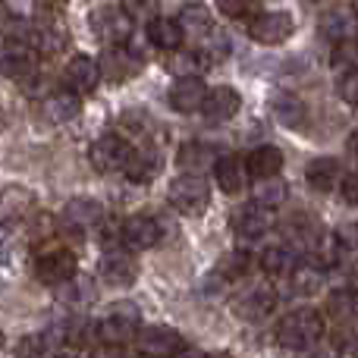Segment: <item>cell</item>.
Segmentation results:
<instances>
[{"label":"cell","instance_id":"cell-36","mask_svg":"<svg viewBox=\"0 0 358 358\" xmlns=\"http://www.w3.org/2000/svg\"><path fill=\"white\" fill-rule=\"evenodd\" d=\"M334 349H336V352H358V317H349V321H336Z\"/></svg>","mask_w":358,"mask_h":358},{"label":"cell","instance_id":"cell-12","mask_svg":"<svg viewBox=\"0 0 358 358\" xmlns=\"http://www.w3.org/2000/svg\"><path fill=\"white\" fill-rule=\"evenodd\" d=\"M296 31V19L283 10H271V13H258V16L248 22V35L258 44H283L286 38Z\"/></svg>","mask_w":358,"mask_h":358},{"label":"cell","instance_id":"cell-19","mask_svg":"<svg viewBox=\"0 0 358 358\" xmlns=\"http://www.w3.org/2000/svg\"><path fill=\"white\" fill-rule=\"evenodd\" d=\"M176 22H179V29H182V35H192V38L214 35V13H210V6L201 3V0L185 3L182 10H179Z\"/></svg>","mask_w":358,"mask_h":358},{"label":"cell","instance_id":"cell-6","mask_svg":"<svg viewBox=\"0 0 358 358\" xmlns=\"http://www.w3.org/2000/svg\"><path fill=\"white\" fill-rule=\"evenodd\" d=\"M136 349L145 358H173L179 349L185 346L182 334L173 327H161V324H148V327H138L132 336Z\"/></svg>","mask_w":358,"mask_h":358},{"label":"cell","instance_id":"cell-18","mask_svg":"<svg viewBox=\"0 0 358 358\" xmlns=\"http://www.w3.org/2000/svg\"><path fill=\"white\" fill-rule=\"evenodd\" d=\"M82 110V98L69 88H60V92H50L48 98L41 101V117L48 123H69L76 120Z\"/></svg>","mask_w":358,"mask_h":358},{"label":"cell","instance_id":"cell-31","mask_svg":"<svg viewBox=\"0 0 358 358\" xmlns=\"http://www.w3.org/2000/svg\"><path fill=\"white\" fill-rule=\"evenodd\" d=\"M324 311H327L334 321H349V317H358V289L343 286V289L330 292Z\"/></svg>","mask_w":358,"mask_h":358},{"label":"cell","instance_id":"cell-8","mask_svg":"<svg viewBox=\"0 0 358 358\" xmlns=\"http://www.w3.org/2000/svg\"><path fill=\"white\" fill-rule=\"evenodd\" d=\"M38 66V54L25 38H3L0 41V76L6 79H29Z\"/></svg>","mask_w":358,"mask_h":358},{"label":"cell","instance_id":"cell-51","mask_svg":"<svg viewBox=\"0 0 358 358\" xmlns=\"http://www.w3.org/2000/svg\"><path fill=\"white\" fill-rule=\"evenodd\" d=\"M349 6H352V13L358 16V0H349Z\"/></svg>","mask_w":358,"mask_h":358},{"label":"cell","instance_id":"cell-17","mask_svg":"<svg viewBox=\"0 0 358 358\" xmlns=\"http://www.w3.org/2000/svg\"><path fill=\"white\" fill-rule=\"evenodd\" d=\"M69 41V31L63 29V22H57L54 16L50 19H38L31 25V38L29 44L35 48V54H60Z\"/></svg>","mask_w":358,"mask_h":358},{"label":"cell","instance_id":"cell-30","mask_svg":"<svg viewBox=\"0 0 358 358\" xmlns=\"http://www.w3.org/2000/svg\"><path fill=\"white\" fill-rule=\"evenodd\" d=\"M176 54V50H173ZM208 57H204V50H185V54H176V57H170V63H167V69L176 76V79H192V76H198L201 79V73L208 69Z\"/></svg>","mask_w":358,"mask_h":358},{"label":"cell","instance_id":"cell-23","mask_svg":"<svg viewBox=\"0 0 358 358\" xmlns=\"http://www.w3.org/2000/svg\"><path fill=\"white\" fill-rule=\"evenodd\" d=\"M273 305H277V292L267 289V286H258V289L245 292L233 308H236V315L245 317V321H264V317L273 311Z\"/></svg>","mask_w":358,"mask_h":358},{"label":"cell","instance_id":"cell-54","mask_svg":"<svg viewBox=\"0 0 358 358\" xmlns=\"http://www.w3.org/2000/svg\"><path fill=\"white\" fill-rule=\"evenodd\" d=\"M355 358H358V352H355Z\"/></svg>","mask_w":358,"mask_h":358},{"label":"cell","instance_id":"cell-50","mask_svg":"<svg viewBox=\"0 0 358 358\" xmlns=\"http://www.w3.org/2000/svg\"><path fill=\"white\" fill-rule=\"evenodd\" d=\"M204 358H233L229 352H214V355H204Z\"/></svg>","mask_w":358,"mask_h":358},{"label":"cell","instance_id":"cell-33","mask_svg":"<svg viewBox=\"0 0 358 358\" xmlns=\"http://www.w3.org/2000/svg\"><path fill=\"white\" fill-rule=\"evenodd\" d=\"M248 271H252V255L248 252H229L217 264V277L223 280H242L248 277Z\"/></svg>","mask_w":358,"mask_h":358},{"label":"cell","instance_id":"cell-40","mask_svg":"<svg viewBox=\"0 0 358 358\" xmlns=\"http://www.w3.org/2000/svg\"><path fill=\"white\" fill-rule=\"evenodd\" d=\"M336 92H340V98L346 101V104L358 107V63L349 69H343L340 73V82H336Z\"/></svg>","mask_w":358,"mask_h":358},{"label":"cell","instance_id":"cell-25","mask_svg":"<svg viewBox=\"0 0 358 358\" xmlns=\"http://www.w3.org/2000/svg\"><path fill=\"white\" fill-rule=\"evenodd\" d=\"M176 164H179V170H185V173L201 176L204 170H210L217 164V151L210 148L208 142H185L176 155Z\"/></svg>","mask_w":358,"mask_h":358},{"label":"cell","instance_id":"cell-46","mask_svg":"<svg viewBox=\"0 0 358 358\" xmlns=\"http://www.w3.org/2000/svg\"><path fill=\"white\" fill-rule=\"evenodd\" d=\"M204 355H208V352H201V349H189V346H182L173 358H204Z\"/></svg>","mask_w":358,"mask_h":358},{"label":"cell","instance_id":"cell-37","mask_svg":"<svg viewBox=\"0 0 358 358\" xmlns=\"http://www.w3.org/2000/svg\"><path fill=\"white\" fill-rule=\"evenodd\" d=\"M54 349L50 343V334H31V336H22L16 346V358H44Z\"/></svg>","mask_w":358,"mask_h":358},{"label":"cell","instance_id":"cell-38","mask_svg":"<svg viewBox=\"0 0 358 358\" xmlns=\"http://www.w3.org/2000/svg\"><path fill=\"white\" fill-rule=\"evenodd\" d=\"M120 10L126 13V16L136 22V19H155V16H161V0H120Z\"/></svg>","mask_w":358,"mask_h":358},{"label":"cell","instance_id":"cell-26","mask_svg":"<svg viewBox=\"0 0 358 358\" xmlns=\"http://www.w3.org/2000/svg\"><path fill=\"white\" fill-rule=\"evenodd\" d=\"M148 38L151 44H155L157 50H164V54H173V50L182 48V29H179L176 19H167V16H155L148 22Z\"/></svg>","mask_w":358,"mask_h":358},{"label":"cell","instance_id":"cell-47","mask_svg":"<svg viewBox=\"0 0 358 358\" xmlns=\"http://www.w3.org/2000/svg\"><path fill=\"white\" fill-rule=\"evenodd\" d=\"M349 155H352L355 161H358V132H352V136H349Z\"/></svg>","mask_w":358,"mask_h":358},{"label":"cell","instance_id":"cell-7","mask_svg":"<svg viewBox=\"0 0 358 358\" xmlns=\"http://www.w3.org/2000/svg\"><path fill=\"white\" fill-rule=\"evenodd\" d=\"M132 151L136 148H132L123 136L107 132V136H101L98 142L88 148V161H92V167L98 170V173H117V170L126 167V161L132 157Z\"/></svg>","mask_w":358,"mask_h":358},{"label":"cell","instance_id":"cell-24","mask_svg":"<svg viewBox=\"0 0 358 358\" xmlns=\"http://www.w3.org/2000/svg\"><path fill=\"white\" fill-rule=\"evenodd\" d=\"M245 170L255 179H271L283 170V151L277 145H258L252 155L245 157Z\"/></svg>","mask_w":358,"mask_h":358},{"label":"cell","instance_id":"cell-20","mask_svg":"<svg viewBox=\"0 0 358 358\" xmlns=\"http://www.w3.org/2000/svg\"><path fill=\"white\" fill-rule=\"evenodd\" d=\"M214 179H217V185H220V192H227V195H239V192H245V185H248L245 161H242V157H236V155L217 157Z\"/></svg>","mask_w":358,"mask_h":358},{"label":"cell","instance_id":"cell-44","mask_svg":"<svg viewBox=\"0 0 358 358\" xmlns=\"http://www.w3.org/2000/svg\"><path fill=\"white\" fill-rule=\"evenodd\" d=\"M88 358H129L123 346H113V343H98V346L88 352Z\"/></svg>","mask_w":358,"mask_h":358},{"label":"cell","instance_id":"cell-1","mask_svg":"<svg viewBox=\"0 0 358 358\" xmlns=\"http://www.w3.org/2000/svg\"><path fill=\"white\" fill-rule=\"evenodd\" d=\"M277 343L283 349H292V352H305V349H315L324 336V317L321 311L315 308H299L289 311L283 321L277 324Z\"/></svg>","mask_w":358,"mask_h":358},{"label":"cell","instance_id":"cell-49","mask_svg":"<svg viewBox=\"0 0 358 358\" xmlns=\"http://www.w3.org/2000/svg\"><path fill=\"white\" fill-rule=\"evenodd\" d=\"M315 358H336V349H334V352H317Z\"/></svg>","mask_w":358,"mask_h":358},{"label":"cell","instance_id":"cell-42","mask_svg":"<svg viewBox=\"0 0 358 358\" xmlns=\"http://www.w3.org/2000/svg\"><path fill=\"white\" fill-rule=\"evenodd\" d=\"M336 245L349 255H358V220H349L336 229Z\"/></svg>","mask_w":358,"mask_h":358},{"label":"cell","instance_id":"cell-34","mask_svg":"<svg viewBox=\"0 0 358 358\" xmlns=\"http://www.w3.org/2000/svg\"><path fill=\"white\" fill-rule=\"evenodd\" d=\"M286 201V182L277 176L271 179H261V185L255 189V204H261V208H280V204Z\"/></svg>","mask_w":358,"mask_h":358},{"label":"cell","instance_id":"cell-9","mask_svg":"<svg viewBox=\"0 0 358 358\" xmlns=\"http://www.w3.org/2000/svg\"><path fill=\"white\" fill-rule=\"evenodd\" d=\"M88 25L98 35V41H104L107 48L110 44H129L132 35V19L126 16L120 6H98V10L88 16Z\"/></svg>","mask_w":358,"mask_h":358},{"label":"cell","instance_id":"cell-39","mask_svg":"<svg viewBox=\"0 0 358 358\" xmlns=\"http://www.w3.org/2000/svg\"><path fill=\"white\" fill-rule=\"evenodd\" d=\"M264 0H217V10L229 19H245V16H255L261 10Z\"/></svg>","mask_w":358,"mask_h":358},{"label":"cell","instance_id":"cell-41","mask_svg":"<svg viewBox=\"0 0 358 358\" xmlns=\"http://www.w3.org/2000/svg\"><path fill=\"white\" fill-rule=\"evenodd\" d=\"M63 286H66V289H63V302H69V305L92 302V283H88V280L73 277L69 283H63Z\"/></svg>","mask_w":358,"mask_h":358},{"label":"cell","instance_id":"cell-43","mask_svg":"<svg viewBox=\"0 0 358 358\" xmlns=\"http://www.w3.org/2000/svg\"><path fill=\"white\" fill-rule=\"evenodd\" d=\"M336 189H340L343 201H346V204H355V208H358V173H349V176H343Z\"/></svg>","mask_w":358,"mask_h":358},{"label":"cell","instance_id":"cell-48","mask_svg":"<svg viewBox=\"0 0 358 358\" xmlns=\"http://www.w3.org/2000/svg\"><path fill=\"white\" fill-rule=\"evenodd\" d=\"M38 3H44V6H48V10H57V6H63V3H66V0H38Z\"/></svg>","mask_w":358,"mask_h":358},{"label":"cell","instance_id":"cell-35","mask_svg":"<svg viewBox=\"0 0 358 358\" xmlns=\"http://www.w3.org/2000/svg\"><path fill=\"white\" fill-rule=\"evenodd\" d=\"M289 277H292V289L302 292V296H311V292H317V286L324 283L321 267H315V264H296Z\"/></svg>","mask_w":358,"mask_h":358},{"label":"cell","instance_id":"cell-27","mask_svg":"<svg viewBox=\"0 0 358 358\" xmlns=\"http://www.w3.org/2000/svg\"><path fill=\"white\" fill-rule=\"evenodd\" d=\"M271 107H273V117H277L283 126H289V129H302L305 120H308L305 104L296 98V94H289V92H273Z\"/></svg>","mask_w":358,"mask_h":358},{"label":"cell","instance_id":"cell-29","mask_svg":"<svg viewBox=\"0 0 358 358\" xmlns=\"http://www.w3.org/2000/svg\"><path fill=\"white\" fill-rule=\"evenodd\" d=\"M258 261H261V271L271 273V277H286V273H292V267L299 264L296 255L286 245H267Z\"/></svg>","mask_w":358,"mask_h":358},{"label":"cell","instance_id":"cell-13","mask_svg":"<svg viewBox=\"0 0 358 358\" xmlns=\"http://www.w3.org/2000/svg\"><path fill=\"white\" fill-rule=\"evenodd\" d=\"M60 223H63V229H69V233L85 236L88 229L104 223V208H101L94 198H73V201L63 208Z\"/></svg>","mask_w":358,"mask_h":358},{"label":"cell","instance_id":"cell-5","mask_svg":"<svg viewBox=\"0 0 358 358\" xmlns=\"http://www.w3.org/2000/svg\"><path fill=\"white\" fill-rule=\"evenodd\" d=\"M142 66H145V57L136 54L129 44H110V48H104V54H101V60H98L101 79L113 82V85L129 82L132 76L142 73Z\"/></svg>","mask_w":358,"mask_h":358},{"label":"cell","instance_id":"cell-32","mask_svg":"<svg viewBox=\"0 0 358 358\" xmlns=\"http://www.w3.org/2000/svg\"><path fill=\"white\" fill-rule=\"evenodd\" d=\"M321 31H324V38H327V41L340 44V41H349V38H352L355 22H352V16H349V13H327V16H324V22H321Z\"/></svg>","mask_w":358,"mask_h":358},{"label":"cell","instance_id":"cell-21","mask_svg":"<svg viewBox=\"0 0 358 358\" xmlns=\"http://www.w3.org/2000/svg\"><path fill=\"white\" fill-rule=\"evenodd\" d=\"M204 94H208V85H204L198 76L192 79H176L173 92H170V107L176 113H198L204 104Z\"/></svg>","mask_w":358,"mask_h":358},{"label":"cell","instance_id":"cell-2","mask_svg":"<svg viewBox=\"0 0 358 358\" xmlns=\"http://www.w3.org/2000/svg\"><path fill=\"white\" fill-rule=\"evenodd\" d=\"M76 255L60 242H41L35 252V277L48 286H63L76 277Z\"/></svg>","mask_w":358,"mask_h":358},{"label":"cell","instance_id":"cell-28","mask_svg":"<svg viewBox=\"0 0 358 358\" xmlns=\"http://www.w3.org/2000/svg\"><path fill=\"white\" fill-rule=\"evenodd\" d=\"M157 170H161V161H157L155 151H132V157L126 161L123 173H126L129 182L145 185V182H151V179L157 176Z\"/></svg>","mask_w":358,"mask_h":358},{"label":"cell","instance_id":"cell-14","mask_svg":"<svg viewBox=\"0 0 358 358\" xmlns=\"http://www.w3.org/2000/svg\"><path fill=\"white\" fill-rule=\"evenodd\" d=\"M63 82H66L69 92L76 94H92L101 82V69H98V60L88 54H76L69 57L66 69H63Z\"/></svg>","mask_w":358,"mask_h":358},{"label":"cell","instance_id":"cell-52","mask_svg":"<svg viewBox=\"0 0 358 358\" xmlns=\"http://www.w3.org/2000/svg\"><path fill=\"white\" fill-rule=\"evenodd\" d=\"M308 3H324V0H308Z\"/></svg>","mask_w":358,"mask_h":358},{"label":"cell","instance_id":"cell-22","mask_svg":"<svg viewBox=\"0 0 358 358\" xmlns=\"http://www.w3.org/2000/svg\"><path fill=\"white\" fill-rule=\"evenodd\" d=\"M343 179V167L336 157H315V161L305 167V182L315 192H334Z\"/></svg>","mask_w":358,"mask_h":358},{"label":"cell","instance_id":"cell-11","mask_svg":"<svg viewBox=\"0 0 358 358\" xmlns=\"http://www.w3.org/2000/svg\"><path fill=\"white\" fill-rule=\"evenodd\" d=\"M98 273L107 286H113V289H129V286L138 280V264H136L129 248H107L101 264H98Z\"/></svg>","mask_w":358,"mask_h":358},{"label":"cell","instance_id":"cell-4","mask_svg":"<svg viewBox=\"0 0 358 358\" xmlns=\"http://www.w3.org/2000/svg\"><path fill=\"white\" fill-rule=\"evenodd\" d=\"M170 204L185 217H198L208 210L210 204V185L204 182V176H195V173H182L170 182V192H167Z\"/></svg>","mask_w":358,"mask_h":358},{"label":"cell","instance_id":"cell-15","mask_svg":"<svg viewBox=\"0 0 358 358\" xmlns=\"http://www.w3.org/2000/svg\"><path fill=\"white\" fill-rule=\"evenodd\" d=\"M239 110H242V98L236 88H229V85L208 88L204 104H201L204 120H210V123H227V120H233Z\"/></svg>","mask_w":358,"mask_h":358},{"label":"cell","instance_id":"cell-3","mask_svg":"<svg viewBox=\"0 0 358 358\" xmlns=\"http://www.w3.org/2000/svg\"><path fill=\"white\" fill-rule=\"evenodd\" d=\"M142 327V311L132 302H117L113 308H107V315L94 324L98 330V343H113V346H123L136 336V330Z\"/></svg>","mask_w":358,"mask_h":358},{"label":"cell","instance_id":"cell-45","mask_svg":"<svg viewBox=\"0 0 358 358\" xmlns=\"http://www.w3.org/2000/svg\"><path fill=\"white\" fill-rule=\"evenodd\" d=\"M0 261H10V229L0 223Z\"/></svg>","mask_w":358,"mask_h":358},{"label":"cell","instance_id":"cell-53","mask_svg":"<svg viewBox=\"0 0 358 358\" xmlns=\"http://www.w3.org/2000/svg\"><path fill=\"white\" fill-rule=\"evenodd\" d=\"M0 346H3V334H0Z\"/></svg>","mask_w":358,"mask_h":358},{"label":"cell","instance_id":"cell-10","mask_svg":"<svg viewBox=\"0 0 358 358\" xmlns=\"http://www.w3.org/2000/svg\"><path fill=\"white\" fill-rule=\"evenodd\" d=\"M161 239H164V227L151 214L126 217L123 227H120V242L126 248H132V252H148V248L161 245Z\"/></svg>","mask_w":358,"mask_h":358},{"label":"cell","instance_id":"cell-16","mask_svg":"<svg viewBox=\"0 0 358 358\" xmlns=\"http://www.w3.org/2000/svg\"><path fill=\"white\" fill-rule=\"evenodd\" d=\"M273 227V210L261 208V204H242L233 214V233L239 239H261L267 229Z\"/></svg>","mask_w":358,"mask_h":358}]
</instances>
